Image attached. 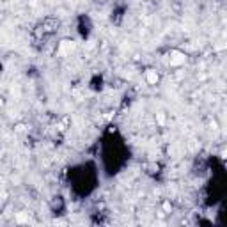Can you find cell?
<instances>
[{"label": "cell", "mask_w": 227, "mask_h": 227, "mask_svg": "<svg viewBox=\"0 0 227 227\" xmlns=\"http://www.w3.org/2000/svg\"><path fill=\"white\" fill-rule=\"evenodd\" d=\"M0 108H2V99H0Z\"/></svg>", "instance_id": "5b68a950"}, {"label": "cell", "mask_w": 227, "mask_h": 227, "mask_svg": "<svg viewBox=\"0 0 227 227\" xmlns=\"http://www.w3.org/2000/svg\"><path fill=\"white\" fill-rule=\"evenodd\" d=\"M73 50H75V43H73V41H64V43H60V50H59V52L62 55H69Z\"/></svg>", "instance_id": "6da1fadb"}, {"label": "cell", "mask_w": 227, "mask_h": 227, "mask_svg": "<svg viewBox=\"0 0 227 227\" xmlns=\"http://www.w3.org/2000/svg\"><path fill=\"white\" fill-rule=\"evenodd\" d=\"M174 57L172 59H170V62H172V64H181V62H185V57H183L181 53H178V52H176V53H172Z\"/></svg>", "instance_id": "3957f363"}, {"label": "cell", "mask_w": 227, "mask_h": 227, "mask_svg": "<svg viewBox=\"0 0 227 227\" xmlns=\"http://www.w3.org/2000/svg\"><path fill=\"white\" fill-rule=\"evenodd\" d=\"M146 82H147L149 85H156V82H158V73H156L154 69H147V71H146Z\"/></svg>", "instance_id": "7a4b0ae2"}, {"label": "cell", "mask_w": 227, "mask_h": 227, "mask_svg": "<svg viewBox=\"0 0 227 227\" xmlns=\"http://www.w3.org/2000/svg\"><path fill=\"white\" fill-rule=\"evenodd\" d=\"M156 121H158L160 124H165V115H163V112H158V114H156Z\"/></svg>", "instance_id": "277c9868"}]
</instances>
